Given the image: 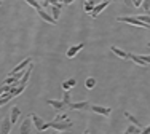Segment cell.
Listing matches in <instances>:
<instances>
[{
	"mask_svg": "<svg viewBox=\"0 0 150 134\" xmlns=\"http://www.w3.org/2000/svg\"><path fill=\"white\" fill-rule=\"evenodd\" d=\"M32 117L29 115L27 118H24V121L21 123V126H19V133L21 134H27V133H32Z\"/></svg>",
	"mask_w": 150,
	"mask_h": 134,
	"instance_id": "cell-5",
	"label": "cell"
},
{
	"mask_svg": "<svg viewBox=\"0 0 150 134\" xmlns=\"http://www.w3.org/2000/svg\"><path fill=\"white\" fill-rule=\"evenodd\" d=\"M70 110H88L91 109V104L88 101H81V102H70L69 105Z\"/></svg>",
	"mask_w": 150,
	"mask_h": 134,
	"instance_id": "cell-6",
	"label": "cell"
},
{
	"mask_svg": "<svg viewBox=\"0 0 150 134\" xmlns=\"http://www.w3.org/2000/svg\"><path fill=\"white\" fill-rule=\"evenodd\" d=\"M37 13H38V16L42 18L43 21H46V23H50V24H56V18H53V15H48V13L45 11L43 8H40V10H37Z\"/></svg>",
	"mask_w": 150,
	"mask_h": 134,
	"instance_id": "cell-10",
	"label": "cell"
},
{
	"mask_svg": "<svg viewBox=\"0 0 150 134\" xmlns=\"http://www.w3.org/2000/svg\"><path fill=\"white\" fill-rule=\"evenodd\" d=\"M137 18H139L141 21H144V23H147L149 26H150V15H149V16H145V15H137Z\"/></svg>",
	"mask_w": 150,
	"mask_h": 134,
	"instance_id": "cell-26",
	"label": "cell"
},
{
	"mask_svg": "<svg viewBox=\"0 0 150 134\" xmlns=\"http://www.w3.org/2000/svg\"><path fill=\"white\" fill-rule=\"evenodd\" d=\"M142 8L145 10V13L150 15V0H144V3H142Z\"/></svg>",
	"mask_w": 150,
	"mask_h": 134,
	"instance_id": "cell-25",
	"label": "cell"
},
{
	"mask_svg": "<svg viewBox=\"0 0 150 134\" xmlns=\"http://www.w3.org/2000/svg\"><path fill=\"white\" fill-rule=\"evenodd\" d=\"M29 64H30V58H26L23 62H19V64H18V66L15 67V69H13L11 72L8 73V75H13V73H18V72H21V70H26V69H27V66H29Z\"/></svg>",
	"mask_w": 150,
	"mask_h": 134,
	"instance_id": "cell-12",
	"label": "cell"
},
{
	"mask_svg": "<svg viewBox=\"0 0 150 134\" xmlns=\"http://www.w3.org/2000/svg\"><path fill=\"white\" fill-rule=\"evenodd\" d=\"M105 2H109V3H112V2H113V0H105Z\"/></svg>",
	"mask_w": 150,
	"mask_h": 134,
	"instance_id": "cell-33",
	"label": "cell"
},
{
	"mask_svg": "<svg viewBox=\"0 0 150 134\" xmlns=\"http://www.w3.org/2000/svg\"><path fill=\"white\" fill-rule=\"evenodd\" d=\"M90 110H93L94 114L102 115V117H109V115L112 114V109H110V107H105V105H91Z\"/></svg>",
	"mask_w": 150,
	"mask_h": 134,
	"instance_id": "cell-4",
	"label": "cell"
},
{
	"mask_svg": "<svg viewBox=\"0 0 150 134\" xmlns=\"http://www.w3.org/2000/svg\"><path fill=\"white\" fill-rule=\"evenodd\" d=\"M147 48H150V42H147Z\"/></svg>",
	"mask_w": 150,
	"mask_h": 134,
	"instance_id": "cell-32",
	"label": "cell"
},
{
	"mask_svg": "<svg viewBox=\"0 0 150 134\" xmlns=\"http://www.w3.org/2000/svg\"><path fill=\"white\" fill-rule=\"evenodd\" d=\"M42 5H43V6H48V5H50V0H43V3H42Z\"/></svg>",
	"mask_w": 150,
	"mask_h": 134,
	"instance_id": "cell-31",
	"label": "cell"
},
{
	"mask_svg": "<svg viewBox=\"0 0 150 134\" xmlns=\"http://www.w3.org/2000/svg\"><path fill=\"white\" fill-rule=\"evenodd\" d=\"M24 2H26L27 5H30L32 8H35V10H40V8H42V5L37 2V0H24Z\"/></svg>",
	"mask_w": 150,
	"mask_h": 134,
	"instance_id": "cell-24",
	"label": "cell"
},
{
	"mask_svg": "<svg viewBox=\"0 0 150 134\" xmlns=\"http://www.w3.org/2000/svg\"><path fill=\"white\" fill-rule=\"evenodd\" d=\"M109 5H110V3H109V2H105V0H102L101 3H98V5L94 6V10H93V11L90 13L91 18H94V19H96V16H99V15H101V13L104 11V10H105Z\"/></svg>",
	"mask_w": 150,
	"mask_h": 134,
	"instance_id": "cell-7",
	"label": "cell"
},
{
	"mask_svg": "<svg viewBox=\"0 0 150 134\" xmlns=\"http://www.w3.org/2000/svg\"><path fill=\"white\" fill-rule=\"evenodd\" d=\"M19 115H21L19 107H18V105H13V107H11V112H10V118H11V123H13V125H16V123H18Z\"/></svg>",
	"mask_w": 150,
	"mask_h": 134,
	"instance_id": "cell-13",
	"label": "cell"
},
{
	"mask_svg": "<svg viewBox=\"0 0 150 134\" xmlns=\"http://www.w3.org/2000/svg\"><path fill=\"white\" fill-rule=\"evenodd\" d=\"M142 58H144L145 61L149 62V66H150V54H142Z\"/></svg>",
	"mask_w": 150,
	"mask_h": 134,
	"instance_id": "cell-28",
	"label": "cell"
},
{
	"mask_svg": "<svg viewBox=\"0 0 150 134\" xmlns=\"http://www.w3.org/2000/svg\"><path fill=\"white\" fill-rule=\"evenodd\" d=\"M85 86H86L88 90H93V88L96 86V78L94 77H88V78L85 80Z\"/></svg>",
	"mask_w": 150,
	"mask_h": 134,
	"instance_id": "cell-22",
	"label": "cell"
},
{
	"mask_svg": "<svg viewBox=\"0 0 150 134\" xmlns=\"http://www.w3.org/2000/svg\"><path fill=\"white\" fill-rule=\"evenodd\" d=\"M26 86H27V85H24V83H19L18 86H15V88H13V90H11V94H13V97H15V96H19V94L23 93L24 90H26Z\"/></svg>",
	"mask_w": 150,
	"mask_h": 134,
	"instance_id": "cell-16",
	"label": "cell"
},
{
	"mask_svg": "<svg viewBox=\"0 0 150 134\" xmlns=\"http://www.w3.org/2000/svg\"><path fill=\"white\" fill-rule=\"evenodd\" d=\"M94 6H96V3H94V0H86V2H85V11L86 13H91L93 10H94Z\"/></svg>",
	"mask_w": 150,
	"mask_h": 134,
	"instance_id": "cell-20",
	"label": "cell"
},
{
	"mask_svg": "<svg viewBox=\"0 0 150 134\" xmlns=\"http://www.w3.org/2000/svg\"><path fill=\"white\" fill-rule=\"evenodd\" d=\"M11 126H13L11 118H10V117L3 118V121H2V133L3 134H8L10 131H11Z\"/></svg>",
	"mask_w": 150,
	"mask_h": 134,
	"instance_id": "cell-14",
	"label": "cell"
},
{
	"mask_svg": "<svg viewBox=\"0 0 150 134\" xmlns=\"http://www.w3.org/2000/svg\"><path fill=\"white\" fill-rule=\"evenodd\" d=\"M125 133L126 134H133V133H142V128H139V126H136L134 123H131L129 126H128L126 129H125Z\"/></svg>",
	"mask_w": 150,
	"mask_h": 134,
	"instance_id": "cell-18",
	"label": "cell"
},
{
	"mask_svg": "<svg viewBox=\"0 0 150 134\" xmlns=\"http://www.w3.org/2000/svg\"><path fill=\"white\" fill-rule=\"evenodd\" d=\"M75 0H64V5H70V3H74Z\"/></svg>",
	"mask_w": 150,
	"mask_h": 134,
	"instance_id": "cell-30",
	"label": "cell"
},
{
	"mask_svg": "<svg viewBox=\"0 0 150 134\" xmlns=\"http://www.w3.org/2000/svg\"><path fill=\"white\" fill-rule=\"evenodd\" d=\"M129 59L134 62V64H137L141 67H149V62L142 58V54H133V53H129Z\"/></svg>",
	"mask_w": 150,
	"mask_h": 134,
	"instance_id": "cell-9",
	"label": "cell"
},
{
	"mask_svg": "<svg viewBox=\"0 0 150 134\" xmlns=\"http://www.w3.org/2000/svg\"><path fill=\"white\" fill-rule=\"evenodd\" d=\"M30 117L34 120V125H35V129H37V131H45V129L51 128V125H50V123H45V120L42 117H38L37 114H30Z\"/></svg>",
	"mask_w": 150,
	"mask_h": 134,
	"instance_id": "cell-3",
	"label": "cell"
},
{
	"mask_svg": "<svg viewBox=\"0 0 150 134\" xmlns=\"http://www.w3.org/2000/svg\"><path fill=\"white\" fill-rule=\"evenodd\" d=\"M83 47H85V43H78V45H74V47H70L69 50H67V53H66V56L69 59H72V58H75V56L78 54L81 50H83Z\"/></svg>",
	"mask_w": 150,
	"mask_h": 134,
	"instance_id": "cell-8",
	"label": "cell"
},
{
	"mask_svg": "<svg viewBox=\"0 0 150 134\" xmlns=\"http://www.w3.org/2000/svg\"><path fill=\"white\" fill-rule=\"evenodd\" d=\"M51 15H53V18H56V19L59 18V15H61V8H59L58 5H51Z\"/></svg>",
	"mask_w": 150,
	"mask_h": 134,
	"instance_id": "cell-23",
	"label": "cell"
},
{
	"mask_svg": "<svg viewBox=\"0 0 150 134\" xmlns=\"http://www.w3.org/2000/svg\"><path fill=\"white\" fill-rule=\"evenodd\" d=\"M110 51H112L115 56L121 58V59H129V53H126V51L120 50V48H117V47H110Z\"/></svg>",
	"mask_w": 150,
	"mask_h": 134,
	"instance_id": "cell-15",
	"label": "cell"
},
{
	"mask_svg": "<svg viewBox=\"0 0 150 134\" xmlns=\"http://www.w3.org/2000/svg\"><path fill=\"white\" fill-rule=\"evenodd\" d=\"M125 3H126L128 6H134V8H139V6H142L144 0H125Z\"/></svg>",
	"mask_w": 150,
	"mask_h": 134,
	"instance_id": "cell-19",
	"label": "cell"
},
{
	"mask_svg": "<svg viewBox=\"0 0 150 134\" xmlns=\"http://www.w3.org/2000/svg\"><path fill=\"white\" fill-rule=\"evenodd\" d=\"M117 21H118V23H126V24H131V26L147 27V29L150 27L147 23H144V21H141L137 16H118V18H117Z\"/></svg>",
	"mask_w": 150,
	"mask_h": 134,
	"instance_id": "cell-1",
	"label": "cell"
},
{
	"mask_svg": "<svg viewBox=\"0 0 150 134\" xmlns=\"http://www.w3.org/2000/svg\"><path fill=\"white\" fill-rule=\"evenodd\" d=\"M142 133H144V134H149V133H150V126H147V128H144V129H142Z\"/></svg>",
	"mask_w": 150,
	"mask_h": 134,
	"instance_id": "cell-29",
	"label": "cell"
},
{
	"mask_svg": "<svg viewBox=\"0 0 150 134\" xmlns=\"http://www.w3.org/2000/svg\"><path fill=\"white\" fill-rule=\"evenodd\" d=\"M46 104L48 105H51L53 109H56V110H62V109H66L67 107V104H66V101H54V99H48L46 101Z\"/></svg>",
	"mask_w": 150,
	"mask_h": 134,
	"instance_id": "cell-11",
	"label": "cell"
},
{
	"mask_svg": "<svg viewBox=\"0 0 150 134\" xmlns=\"http://www.w3.org/2000/svg\"><path fill=\"white\" fill-rule=\"evenodd\" d=\"M75 85H77V80L75 78H69V80H66V82L62 83V88L64 90H70V88H74Z\"/></svg>",
	"mask_w": 150,
	"mask_h": 134,
	"instance_id": "cell-21",
	"label": "cell"
},
{
	"mask_svg": "<svg viewBox=\"0 0 150 134\" xmlns=\"http://www.w3.org/2000/svg\"><path fill=\"white\" fill-rule=\"evenodd\" d=\"M67 118V115H64V114H61V115H56L54 117V120L56 121H61V120H66Z\"/></svg>",
	"mask_w": 150,
	"mask_h": 134,
	"instance_id": "cell-27",
	"label": "cell"
},
{
	"mask_svg": "<svg viewBox=\"0 0 150 134\" xmlns=\"http://www.w3.org/2000/svg\"><path fill=\"white\" fill-rule=\"evenodd\" d=\"M50 125H51L53 129H56V131H66V129H70L72 128V121L70 120H61V121H56V120H53V121H50Z\"/></svg>",
	"mask_w": 150,
	"mask_h": 134,
	"instance_id": "cell-2",
	"label": "cell"
},
{
	"mask_svg": "<svg viewBox=\"0 0 150 134\" xmlns=\"http://www.w3.org/2000/svg\"><path fill=\"white\" fill-rule=\"evenodd\" d=\"M123 115H125V118H128V120H129V121H131V123H134V125H136V126H139V128H142V129H144V126H142V125H141V121H139V120H137V118H134V115H131V114H129V112H125V114H123Z\"/></svg>",
	"mask_w": 150,
	"mask_h": 134,
	"instance_id": "cell-17",
	"label": "cell"
},
{
	"mask_svg": "<svg viewBox=\"0 0 150 134\" xmlns=\"http://www.w3.org/2000/svg\"><path fill=\"white\" fill-rule=\"evenodd\" d=\"M59 2H62V3H64V0H59Z\"/></svg>",
	"mask_w": 150,
	"mask_h": 134,
	"instance_id": "cell-34",
	"label": "cell"
}]
</instances>
